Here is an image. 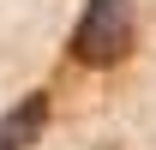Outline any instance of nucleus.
I'll list each match as a JSON object with an SVG mask.
<instances>
[{
  "instance_id": "nucleus-2",
  "label": "nucleus",
  "mask_w": 156,
  "mask_h": 150,
  "mask_svg": "<svg viewBox=\"0 0 156 150\" xmlns=\"http://www.w3.org/2000/svg\"><path fill=\"white\" fill-rule=\"evenodd\" d=\"M42 126H48V90H30L24 102L0 114V150H30L42 138Z\"/></svg>"
},
{
  "instance_id": "nucleus-1",
  "label": "nucleus",
  "mask_w": 156,
  "mask_h": 150,
  "mask_svg": "<svg viewBox=\"0 0 156 150\" xmlns=\"http://www.w3.org/2000/svg\"><path fill=\"white\" fill-rule=\"evenodd\" d=\"M138 42V24H132V0H90L72 24V60L78 66H120Z\"/></svg>"
}]
</instances>
